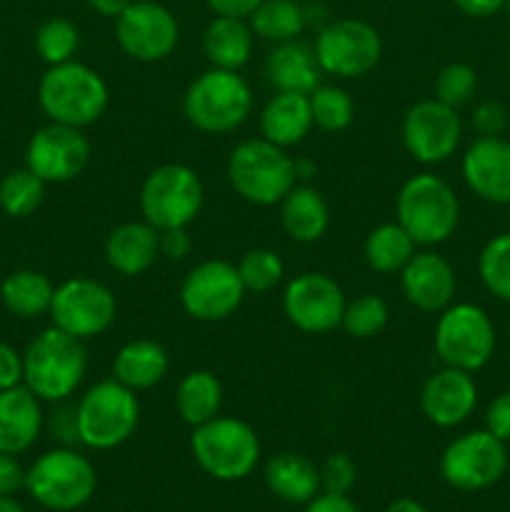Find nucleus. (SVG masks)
Returning a JSON list of instances; mask_svg holds the SVG:
<instances>
[{"label": "nucleus", "instance_id": "1", "mask_svg": "<svg viewBox=\"0 0 510 512\" xmlns=\"http://www.w3.org/2000/svg\"><path fill=\"white\" fill-rule=\"evenodd\" d=\"M88 373L83 340L53 328L30 340L23 353V383L40 403H65Z\"/></svg>", "mask_w": 510, "mask_h": 512}, {"label": "nucleus", "instance_id": "2", "mask_svg": "<svg viewBox=\"0 0 510 512\" xmlns=\"http://www.w3.org/2000/svg\"><path fill=\"white\" fill-rule=\"evenodd\" d=\"M108 100L110 93L103 75L78 60L48 65L38 83L40 110L48 115L50 123L88 128L103 118Z\"/></svg>", "mask_w": 510, "mask_h": 512}, {"label": "nucleus", "instance_id": "3", "mask_svg": "<svg viewBox=\"0 0 510 512\" xmlns=\"http://www.w3.org/2000/svg\"><path fill=\"white\" fill-rule=\"evenodd\" d=\"M395 220L415 245L433 248L453 238L460 223V200L440 175L420 173L403 183L395 198Z\"/></svg>", "mask_w": 510, "mask_h": 512}, {"label": "nucleus", "instance_id": "4", "mask_svg": "<svg viewBox=\"0 0 510 512\" xmlns=\"http://www.w3.org/2000/svg\"><path fill=\"white\" fill-rule=\"evenodd\" d=\"M140 423L138 395L115 378L100 380L75 405L78 443L90 450H113L128 443Z\"/></svg>", "mask_w": 510, "mask_h": 512}, {"label": "nucleus", "instance_id": "5", "mask_svg": "<svg viewBox=\"0 0 510 512\" xmlns=\"http://www.w3.org/2000/svg\"><path fill=\"white\" fill-rule=\"evenodd\" d=\"M228 180L235 193L250 205L270 208L298 185L295 160L288 150L265 138L243 140L228 158Z\"/></svg>", "mask_w": 510, "mask_h": 512}, {"label": "nucleus", "instance_id": "6", "mask_svg": "<svg viewBox=\"0 0 510 512\" xmlns=\"http://www.w3.org/2000/svg\"><path fill=\"white\" fill-rule=\"evenodd\" d=\"M253 110V93L240 70L210 68L188 85L183 113L200 133L223 135L238 130Z\"/></svg>", "mask_w": 510, "mask_h": 512}, {"label": "nucleus", "instance_id": "7", "mask_svg": "<svg viewBox=\"0 0 510 512\" xmlns=\"http://www.w3.org/2000/svg\"><path fill=\"white\" fill-rule=\"evenodd\" d=\"M190 453L203 473L220 483L248 478L260 460V438L245 420L215 415L193 428Z\"/></svg>", "mask_w": 510, "mask_h": 512}, {"label": "nucleus", "instance_id": "8", "mask_svg": "<svg viewBox=\"0 0 510 512\" xmlns=\"http://www.w3.org/2000/svg\"><path fill=\"white\" fill-rule=\"evenodd\" d=\"M98 488L93 463L73 448H55L25 470V490L35 503L55 512H73L90 503Z\"/></svg>", "mask_w": 510, "mask_h": 512}, {"label": "nucleus", "instance_id": "9", "mask_svg": "<svg viewBox=\"0 0 510 512\" xmlns=\"http://www.w3.org/2000/svg\"><path fill=\"white\" fill-rule=\"evenodd\" d=\"M495 345L498 333L493 320L475 303H450L435 323V355L448 368L478 373L495 355Z\"/></svg>", "mask_w": 510, "mask_h": 512}, {"label": "nucleus", "instance_id": "10", "mask_svg": "<svg viewBox=\"0 0 510 512\" xmlns=\"http://www.w3.org/2000/svg\"><path fill=\"white\" fill-rule=\"evenodd\" d=\"M205 190L190 165L165 163L140 185V213L155 230L188 228L203 208Z\"/></svg>", "mask_w": 510, "mask_h": 512}, {"label": "nucleus", "instance_id": "11", "mask_svg": "<svg viewBox=\"0 0 510 512\" xmlns=\"http://www.w3.org/2000/svg\"><path fill=\"white\" fill-rule=\"evenodd\" d=\"M508 470V448L490 430H470L445 445L440 455V475L460 493H480L493 488Z\"/></svg>", "mask_w": 510, "mask_h": 512}, {"label": "nucleus", "instance_id": "12", "mask_svg": "<svg viewBox=\"0 0 510 512\" xmlns=\"http://www.w3.org/2000/svg\"><path fill=\"white\" fill-rule=\"evenodd\" d=\"M313 50L323 73L350 80L363 78L380 63L383 40L365 20L343 18L320 28Z\"/></svg>", "mask_w": 510, "mask_h": 512}, {"label": "nucleus", "instance_id": "13", "mask_svg": "<svg viewBox=\"0 0 510 512\" xmlns=\"http://www.w3.org/2000/svg\"><path fill=\"white\" fill-rule=\"evenodd\" d=\"M118 303L108 285L93 278H70L60 283L50 303V320L58 330L78 340L103 335L113 325Z\"/></svg>", "mask_w": 510, "mask_h": 512}, {"label": "nucleus", "instance_id": "14", "mask_svg": "<svg viewBox=\"0 0 510 512\" xmlns=\"http://www.w3.org/2000/svg\"><path fill=\"white\" fill-rule=\"evenodd\" d=\"M245 285L238 265L228 260H205L185 275L180 285V305L185 315L200 323H220L238 313L245 300Z\"/></svg>", "mask_w": 510, "mask_h": 512}, {"label": "nucleus", "instance_id": "15", "mask_svg": "<svg viewBox=\"0 0 510 512\" xmlns=\"http://www.w3.org/2000/svg\"><path fill=\"white\" fill-rule=\"evenodd\" d=\"M115 40L128 58L138 63H158L175 50L180 28L165 5L153 0H133L115 18Z\"/></svg>", "mask_w": 510, "mask_h": 512}, {"label": "nucleus", "instance_id": "16", "mask_svg": "<svg viewBox=\"0 0 510 512\" xmlns=\"http://www.w3.org/2000/svg\"><path fill=\"white\" fill-rule=\"evenodd\" d=\"M463 140L458 110L438 98L418 100L403 118V145L418 163L438 165L455 155Z\"/></svg>", "mask_w": 510, "mask_h": 512}, {"label": "nucleus", "instance_id": "17", "mask_svg": "<svg viewBox=\"0 0 510 512\" xmlns=\"http://www.w3.org/2000/svg\"><path fill=\"white\" fill-rule=\"evenodd\" d=\"M348 298L343 288L325 273H300L285 285L283 313L298 330L310 335L340 328Z\"/></svg>", "mask_w": 510, "mask_h": 512}, {"label": "nucleus", "instance_id": "18", "mask_svg": "<svg viewBox=\"0 0 510 512\" xmlns=\"http://www.w3.org/2000/svg\"><path fill=\"white\" fill-rule=\"evenodd\" d=\"M90 160V143L83 128L50 123L35 130L25 148V168L45 183H68L85 170Z\"/></svg>", "mask_w": 510, "mask_h": 512}, {"label": "nucleus", "instance_id": "19", "mask_svg": "<svg viewBox=\"0 0 510 512\" xmlns=\"http://www.w3.org/2000/svg\"><path fill=\"white\" fill-rule=\"evenodd\" d=\"M478 405V385L473 373L458 368H443L425 380L420 390V410L438 428H458L473 415Z\"/></svg>", "mask_w": 510, "mask_h": 512}, {"label": "nucleus", "instance_id": "20", "mask_svg": "<svg viewBox=\"0 0 510 512\" xmlns=\"http://www.w3.org/2000/svg\"><path fill=\"white\" fill-rule=\"evenodd\" d=\"M463 180L490 205H510V140L475 138L463 155Z\"/></svg>", "mask_w": 510, "mask_h": 512}, {"label": "nucleus", "instance_id": "21", "mask_svg": "<svg viewBox=\"0 0 510 512\" xmlns=\"http://www.w3.org/2000/svg\"><path fill=\"white\" fill-rule=\"evenodd\" d=\"M400 290L413 308L423 313H443L453 303L458 278L443 255L420 250L400 270Z\"/></svg>", "mask_w": 510, "mask_h": 512}, {"label": "nucleus", "instance_id": "22", "mask_svg": "<svg viewBox=\"0 0 510 512\" xmlns=\"http://www.w3.org/2000/svg\"><path fill=\"white\" fill-rule=\"evenodd\" d=\"M43 430L40 400L25 385L0 390V453L20 455Z\"/></svg>", "mask_w": 510, "mask_h": 512}, {"label": "nucleus", "instance_id": "23", "mask_svg": "<svg viewBox=\"0 0 510 512\" xmlns=\"http://www.w3.org/2000/svg\"><path fill=\"white\" fill-rule=\"evenodd\" d=\"M318 58L313 45L303 40H288L278 43L265 60V78L275 93H303L310 95L320 85Z\"/></svg>", "mask_w": 510, "mask_h": 512}, {"label": "nucleus", "instance_id": "24", "mask_svg": "<svg viewBox=\"0 0 510 512\" xmlns=\"http://www.w3.org/2000/svg\"><path fill=\"white\" fill-rule=\"evenodd\" d=\"M158 230L145 220L113 228L105 238V263L125 278H138L158 260Z\"/></svg>", "mask_w": 510, "mask_h": 512}, {"label": "nucleus", "instance_id": "25", "mask_svg": "<svg viewBox=\"0 0 510 512\" xmlns=\"http://www.w3.org/2000/svg\"><path fill=\"white\" fill-rule=\"evenodd\" d=\"M313 130L310 100L303 93H275L260 110V135L280 148L303 143Z\"/></svg>", "mask_w": 510, "mask_h": 512}, {"label": "nucleus", "instance_id": "26", "mask_svg": "<svg viewBox=\"0 0 510 512\" xmlns=\"http://www.w3.org/2000/svg\"><path fill=\"white\" fill-rule=\"evenodd\" d=\"M168 370V350L148 338L130 340L113 358V378L123 383L125 388L133 390V393L160 385L165 375H168Z\"/></svg>", "mask_w": 510, "mask_h": 512}, {"label": "nucleus", "instance_id": "27", "mask_svg": "<svg viewBox=\"0 0 510 512\" xmlns=\"http://www.w3.org/2000/svg\"><path fill=\"white\" fill-rule=\"evenodd\" d=\"M255 33L245 18L215 15L203 33V50L210 68L240 70L253 55Z\"/></svg>", "mask_w": 510, "mask_h": 512}, {"label": "nucleus", "instance_id": "28", "mask_svg": "<svg viewBox=\"0 0 510 512\" xmlns=\"http://www.w3.org/2000/svg\"><path fill=\"white\" fill-rule=\"evenodd\" d=\"M280 225L295 243H318L330 225V210L320 190L310 185H295L280 200Z\"/></svg>", "mask_w": 510, "mask_h": 512}, {"label": "nucleus", "instance_id": "29", "mask_svg": "<svg viewBox=\"0 0 510 512\" xmlns=\"http://www.w3.org/2000/svg\"><path fill=\"white\" fill-rule=\"evenodd\" d=\"M265 485L290 505H308L320 493V470L300 453H278L265 465Z\"/></svg>", "mask_w": 510, "mask_h": 512}, {"label": "nucleus", "instance_id": "30", "mask_svg": "<svg viewBox=\"0 0 510 512\" xmlns=\"http://www.w3.org/2000/svg\"><path fill=\"white\" fill-rule=\"evenodd\" d=\"M223 408V385L210 370H193L175 388V410L190 428L208 423Z\"/></svg>", "mask_w": 510, "mask_h": 512}, {"label": "nucleus", "instance_id": "31", "mask_svg": "<svg viewBox=\"0 0 510 512\" xmlns=\"http://www.w3.org/2000/svg\"><path fill=\"white\" fill-rule=\"evenodd\" d=\"M55 285L38 270H15L0 285V300L15 318H40L50 313Z\"/></svg>", "mask_w": 510, "mask_h": 512}, {"label": "nucleus", "instance_id": "32", "mask_svg": "<svg viewBox=\"0 0 510 512\" xmlns=\"http://www.w3.org/2000/svg\"><path fill=\"white\" fill-rule=\"evenodd\" d=\"M415 248L418 245L405 233L403 225L395 220V223H383L370 230L363 245V258L368 263V268L375 270V273L400 275V270L415 255Z\"/></svg>", "mask_w": 510, "mask_h": 512}, {"label": "nucleus", "instance_id": "33", "mask_svg": "<svg viewBox=\"0 0 510 512\" xmlns=\"http://www.w3.org/2000/svg\"><path fill=\"white\" fill-rule=\"evenodd\" d=\"M250 28L258 38L270 43H288L295 40L308 25L305 3L298 0H263L248 18Z\"/></svg>", "mask_w": 510, "mask_h": 512}, {"label": "nucleus", "instance_id": "34", "mask_svg": "<svg viewBox=\"0 0 510 512\" xmlns=\"http://www.w3.org/2000/svg\"><path fill=\"white\" fill-rule=\"evenodd\" d=\"M45 180H40L33 170L20 168L0 180V208L10 218H28L43 205Z\"/></svg>", "mask_w": 510, "mask_h": 512}, {"label": "nucleus", "instance_id": "35", "mask_svg": "<svg viewBox=\"0 0 510 512\" xmlns=\"http://www.w3.org/2000/svg\"><path fill=\"white\" fill-rule=\"evenodd\" d=\"M308 100L315 128L325 130V133H340L353 123L355 103L348 90L338 88V85H318L308 95Z\"/></svg>", "mask_w": 510, "mask_h": 512}, {"label": "nucleus", "instance_id": "36", "mask_svg": "<svg viewBox=\"0 0 510 512\" xmlns=\"http://www.w3.org/2000/svg\"><path fill=\"white\" fill-rule=\"evenodd\" d=\"M483 288L503 303H510V233H500L483 245L478 255Z\"/></svg>", "mask_w": 510, "mask_h": 512}, {"label": "nucleus", "instance_id": "37", "mask_svg": "<svg viewBox=\"0 0 510 512\" xmlns=\"http://www.w3.org/2000/svg\"><path fill=\"white\" fill-rule=\"evenodd\" d=\"M390 320L388 303H385L380 295L363 293L358 298L348 300L343 310V320H340V328L355 340H368L375 338L385 330Z\"/></svg>", "mask_w": 510, "mask_h": 512}, {"label": "nucleus", "instance_id": "38", "mask_svg": "<svg viewBox=\"0 0 510 512\" xmlns=\"http://www.w3.org/2000/svg\"><path fill=\"white\" fill-rule=\"evenodd\" d=\"M240 280H243L245 290L255 295L270 293L278 288L285 278V265L278 253L268 248H255L240 258L238 263Z\"/></svg>", "mask_w": 510, "mask_h": 512}, {"label": "nucleus", "instance_id": "39", "mask_svg": "<svg viewBox=\"0 0 510 512\" xmlns=\"http://www.w3.org/2000/svg\"><path fill=\"white\" fill-rule=\"evenodd\" d=\"M80 33L75 23L65 18H50L35 33V50L48 65H60L73 60L78 53Z\"/></svg>", "mask_w": 510, "mask_h": 512}, {"label": "nucleus", "instance_id": "40", "mask_svg": "<svg viewBox=\"0 0 510 512\" xmlns=\"http://www.w3.org/2000/svg\"><path fill=\"white\" fill-rule=\"evenodd\" d=\"M475 88H478V75L468 63H450L435 75V98L455 110L473 100Z\"/></svg>", "mask_w": 510, "mask_h": 512}, {"label": "nucleus", "instance_id": "41", "mask_svg": "<svg viewBox=\"0 0 510 512\" xmlns=\"http://www.w3.org/2000/svg\"><path fill=\"white\" fill-rule=\"evenodd\" d=\"M320 493L348 495L358 480V468L353 458L345 453H333L320 465Z\"/></svg>", "mask_w": 510, "mask_h": 512}, {"label": "nucleus", "instance_id": "42", "mask_svg": "<svg viewBox=\"0 0 510 512\" xmlns=\"http://www.w3.org/2000/svg\"><path fill=\"white\" fill-rule=\"evenodd\" d=\"M505 125H508V110L498 100H483L473 110V128L478 130L480 138H498L503 135Z\"/></svg>", "mask_w": 510, "mask_h": 512}, {"label": "nucleus", "instance_id": "43", "mask_svg": "<svg viewBox=\"0 0 510 512\" xmlns=\"http://www.w3.org/2000/svg\"><path fill=\"white\" fill-rule=\"evenodd\" d=\"M485 430L503 443H510V390L495 395L485 410Z\"/></svg>", "mask_w": 510, "mask_h": 512}, {"label": "nucleus", "instance_id": "44", "mask_svg": "<svg viewBox=\"0 0 510 512\" xmlns=\"http://www.w3.org/2000/svg\"><path fill=\"white\" fill-rule=\"evenodd\" d=\"M158 248H160V255L168 260L188 258L190 248H193V240H190L188 228L158 230Z\"/></svg>", "mask_w": 510, "mask_h": 512}, {"label": "nucleus", "instance_id": "45", "mask_svg": "<svg viewBox=\"0 0 510 512\" xmlns=\"http://www.w3.org/2000/svg\"><path fill=\"white\" fill-rule=\"evenodd\" d=\"M23 383V355L10 345L0 343V390Z\"/></svg>", "mask_w": 510, "mask_h": 512}, {"label": "nucleus", "instance_id": "46", "mask_svg": "<svg viewBox=\"0 0 510 512\" xmlns=\"http://www.w3.org/2000/svg\"><path fill=\"white\" fill-rule=\"evenodd\" d=\"M25 488V470L15 455L0 453V495H15Z\"/></svg>", "mask_w": 510, "mask_h": 512}, {"label": "nucleus", "instance_id": "47", "mask_svg": "<svg viewBox=\"0 0 510 512\" xmlns=\"http://www.w3.org/2000/svg\"><path fill=\"white\" fill-rule=\"evenodd\" d=\"M305 512H360V508L348 498V495L318 493L308 505H305Z\"/></svg>", "mask_w": 510, "mask_h": 512}, {"label": "nucleus", "instance_id": "48", "mask_svg": "<svg viewBox=\"0 0 510 512\" xmlns=\"http://www.w3.org/2000/svg\"><path fill=\"white\" fill-rule=\"evenodd\" d=\"M263 3V0H208L210 10H213L215 15H230V18H250V13H253L258 5Z\"/></svg>", "mask_w": 510, "mask_h": 512}, {"label": "nucleus", "instance_id": "49", "mask_svg": "<svg viewBox=\"0 0 510 512\" xmlns=\"http://www.w3.org/2000/svg\"><path fill=\"white\" fill-rule=\"evenodd\" d=\"M453 3L473 18H488V15H495L505 8V0H453Z\"/></svg>", "mask_w": 510, "mask_h": 512}, {"label": "nucleus", "instance_id": "50", "mask_svg": "<svg viewBox=\"0 0 510 512\" xmlns=\"http://www.w3.org/2000/svg\"><path fill=\"white\" fill-rule=\"evenodd\" d=\"M88 3L98 15L115 20L130 3H133V0H88Z\"/></svg>", "mask_w": 510, "mask_h": 512}, {"label": "nucleus", "instance_id": "51", "mask_svg": "<svg viewBox=\"0 0 510 512\" xmlns=\"http://www.w3.org/2000/svg\"><path fill=\"white\" fill-rule=\"evenodd\" d=\"M385 512H428V510H425V505L418 503V500L398 498L388 505V510Z\"/></svg>", "mask_w": 510, "mask_h": 512}, {"label": "nucleus", "instance_id": "52", "mask_svg": "<svg viewBox=\"0 0 510 512\" xmlns=\"http://www.w3.org/2000/svg\"><path fill=\"white\" fill-rule=\"evenodd\" d=\"M315 163H310L308 158H300V160H295V175H298V180H308V178H313L315 175Z\"/></svg>", "mask_w": 510, "mask_h": 512}, {"label": "nucleus", "instance_id": "53", "mask_svg": "<svg viewBox=\"0 0 510 512\" xmlns=\"http://www.w3.org/2000/svg\"><path fill=\"white\" fill-rule=\"evenodd\" d=\"M0 512H25V508L13 495H0Z\"/></svg>", "mask_w": 510, "mask_h": 512}, {"label": "nucleus", "instance_id": "54", "mask_svg": "<svg viewBox=\"0 0 510 512\" xmlns=\"http://www.w3.org/2000/svg\"><path fill=\"white\" fill-rule=\"evenodd\" d=\"M505 8H508V13H510V0H505Z\"/></svg>", "mask_w": 510, "mask_h": 512}, {"label": "nucleus", "instance_id": "55", "mask_svg": "<svg viewBox=\"0 0 510 512\" xmlns=\"http://www.w3.org/2000/svg\"><path fill=\"white\" fill-rule=\"evenodd\" d=\"M298 3H313V0H298Z\"/></svg>", "mask_w": 510, "mask_h": 512}]
</instances>
